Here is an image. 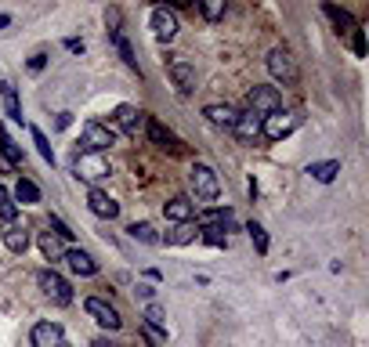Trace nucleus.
Returning a JSON list of instances; mask_svg holds the SVG:
<instances>
[{
	"label": "nucleus",
	"mask_w": 369,
	"mask_h": 347,
	"mask_svg": "<svg viewBox=\"0 0 369 347\" xmlns=\"http://www.w3.org/2000/svg\"><path fill=\"white\" fill-rule=\"evenodd\" d=\"M163 213H167V220H174V225H184V220L196 217V203H192L189 196H174V199L163 206Z\"/></svg>",
	"instance_id": "15"
},
{
	"label": "nucleus",
	"mask_w": 369,
	"mask_h": 347,
	"mask_svg": "<svg viewBox=\"0 0 369 347\" xmlns=\"http://www.w3.org/2000/svg\"><path fill=\"white\" fill-rule=\"evenodd\" d=\"M148 25H152V37H156L160 44H170L177 37V15L170 8H152Z\"/></svg>",
	"instance_id": "9"
},
{
	"label": "nucleus",
	"mask_w": 369,
	"mask_h": 347,
	"mask_svg": "<svg viewBox=\"0 0 369 347\" xmlns=\"http://www.w3.org/2000/svg\"><path fill=\"white\" fill-rule=\"evenodd\" d=\"M4 25H11V15H0V29H4Z\"/></svg>",
	"instance_id": "42"
},
{
	"label": "nucleus",
	"mask_w": 369,
	"mask_h": 347,
	"mask_svg": "<svg viewBox=\"0 0 369 347\" xmlns=\"http://www.w3.org/2000/svg\"><path fill=\"white\" fill-rule=\"evenodd\" d=\"M239 138H257L261 134V116H254V112H239V119H235V127H232Z\"/></svg>",
	"instance_id": "22"
},
{
	"label": "nucleus",
	"mask_w": 369,
	"mask_h": 347,
	"mask_svg": "<svg viewBox=\"0 0 369 347\" xmlns=\"http://www.w3.org/2000/svg\"><path fill=\"white\" fill-rule=\"evenodd\" d=\"M37 286L44 290L47 300H54V304H62V307L73 304V286H69V282L62 278L58 271H51V268H44V271L37 275Z\"/></svg>",
	"instance_id": "4"
},
{
	"label": "nucleus",
	"mask_w": 369,
	"mask_h": 347,
	"mask_svg": "<svg viewBox=\"0 0 369 347\" xmlns=\"http://www.w3.org/2000/svg\"><path fill=\"white\" fill-rule=\"evenodd\" d=\"M15 203H22V206H37V203H40V188H37V181L18 177V184H15Z\"/></svg>",
	"instance_id": "21"
},
{
	"label": "nucleus",
	"mask_w": 369,
	"mask_h": 347,
	"mask_svg": "<svg viewBox=\"0 0 369 347\" xmlns=\"http://www.w3.org/2000/svg\"><path fill=\"white\" fill-rule=\"evenodd\" d=\"M152 293H156V286H138V297H145V300H152Z\"/></svg>",
	"instance_id": "41"
},
{
	"label": "nucleus",
	"mask_w": 369,
	"mask_h": 347,
	"mask_svg": "<svg viewBox=\"0 0 369 347\" xmlns=\"http://www.w3.org/2000/svg\"><path fill=\"white\" fill-rule=\"evenodd\" d=\"M127 235H131V239H138V242H145V246H160V242H163V235H160L156 228H152V225H145V220H141V225H131V228H127Z\"/></svg>",
	"instance_id": "27"
},
{
	"label": "nucleus",
	"mask_w": 369,
	"mask_h": 347,
	"mask_svg": "<svg viewBox=\"0 0 369 347\" xmlns=\"http://www.w3.org/2000/svg\"><path fill=\"white\" fill-rule=\"evenodd\" d=\"M112 141H116V131L112 127H105V123H98V119L83 123V131H80V152L102 155L105 148H112Z\"/></svg>",
	"instance_id": "1"
},
{
	"label": "nucleus",
	"mask_w": 369,
	"mask_h": 347,
	"mask_svg": "<svg viewBox=\"0 0 369 347\" xmlns=\"http://www.w3.org/2000/svg\"><path fill=\"white\" fill-rule=\"evenodd\" d=\"M83 311L90 314V319H95L102 329H109V333H116L119 326H123V319H119V311L109 304V300H102V297H87L83 300Z\"/></svg>",
	"instance_id": "7"
},
{
	"label": "nucleus",
	"mask_w": 369,
	"mask_h": 347,
	"mask_svg": "<svg viewBox=\"0 0 369 347\" xmlns=\"http://www.w3.org/2000/svg\"><path fill=\"white\" fill-rule=\"evenodd\" d=\"M44 66H47V54H33V58H29V73H44Z\"/></svg>",
	"instance_id": "37"
},
{
	"label": "nucleus",
	"mask_w": 369,
	"mask_h": 347,
	"mask_svg": "<svg viewBox=\"0 0 369 347\" xmlns=\"http://www.w3.org/2000/svg\"><path fill=\"white\" fill-rule=\"evenodd\" d=\"M29 340H33V347H73L66 329H62L58 322H37L33 333H29Z\"/></svg>",
	"instance_id": "10"
},
{
	"label": "nucleus",
	"mask_w": 369,
	"mask_h": 347,
	"mask_svg": "<svg viewBox=\"0 0 369 347\" xmlns=\"http://www.w3.org/2000/svg\"><path fill=\"white\" fill-rule=\"evenodd\" d=\"M69 123H73V112H58V127H62V131H66Z\"/></svg>",
	"instance_id": "40"
},
{
	"label": "nucleus",
	"mask_w": 369,
	"mask_h": 347,
	"mask_svg": "<svg viewBox=\"0 0 369 347\" xmlns=\"http://www.w3.org/2000/svg\"><path fill=\"white\" fill-rule=\"evenodd\" d=\"M109 37H112L116 51L123 54V61H127V66H131V69L141 76V69H138V58H134V47H131V40H127V37H123V29H119V33H109Z\"/></svg>",
	"instance_id": "28"
},
{
	"label": "nucleus",
	"mask_w": 369,
	"mask_h": 347,
	"mask_svg": "<svg viewBox=\"0 0 369 347\" xmlns=\"http://www.w3.org/2000/svg\"><path fill=\"white\" fill-rule=\"evenodd\" d=\"M192 239H199V225H192V220L174 225V232H167V242H170V246H189Z\"/></svg>",
	"instance_id": "23"
},
{
	"label": "nucleus",
	"mask_w": 369,
	"mask_h": 347,
	"mask_svg": "<svg viewBox=\"0 0 369 347\" xmlns=\"http://www.w3.org/2000/svg\"><path fill=\"white\" fill-rule=\"evenodd\" d=\"M47 225H51V235H54L58 242H62V239H66V242H69V239L76 235V232H73V228H69V225H66V220H62L58 213H51V220H47Z\"/></svg>",
	"instance_id": "33"
},
{
	"label": "nucleus",
	"mask_w": 369,
	"mask_h": 347,
	"mask_svg": "<svg viewBox=\"0 0 369 347\" xmlns=\"http://www.w3.org/2000/svg\"><path fill=\"white\" fill-rule=\"evenodd\" d=\"M189 181H192L196 199H203V203H213V199L221 196V177H218V170L206 167V163H196L192 174H189Z\"/></svg>",
	"instance_id": "2"
},
{
	"label": "nucleus",
	"mask_w": 369,
	"mask_h": 347,
	"mask_svg": "<svg viewBox=\"0 0 369 347\" xmlns=\"http://www.w3.org/2000/svg\"><path fill=\"white\" fill-rule=\"evenodd\" d=\"M87 210L95 213V217H102V220L119 217V203L109 192H102V188H90V192H87Z\"/></svg>",
	"instance_id": "12"
},
{
	"label": "nucleus",
	"mask_w": 369,
	"mask_h": 347,
	"mask_svg": "<svg viewBox=\"0 0 369 347\" xmlns=\"http://www.w3.org/2000/svg\"><path fill=\"white\" fill-rule=\"evenodd\" d=\"M203 116H206V123H213V127H228V131L235 127V119H239V112L232 105H206Z\"/></svg>",
	"instance_id": "16"
},
{
	"label": "nucleus",
	"mask_w": 369,
	"mask_h": 347,
	"mask_svg": "<svg viewBox=\"0 0 369 347\" xmlns=\"http://www.w3.org/2000/svg\"><path fill=\"white\" fill-rule=\"evenodd\" d=\"M29 134H33V145H37V152H40V160L54 167V148H51V141H47V134H44L40 127H29Z\"/></svg>",
	"instance_id": "29"
},
{
	"label": "nucleus",
	"mask_w": 369,
	"mask_h": 347,
	"mask_svg": "<svg viewBox=\"0 0 369 347\" xmlns=\"http://www.w3.org/2000/svg\"><path fill=\"white\" fill-rule=\"evenodd\" d=\"M0 98H4V109H8V116H11L15 123H22V119H25V116H22V102H18V87H15L11 80L0 83Z\"/></svg>",
	"instance_id": "17"
},
{
	"label": "nucleus",
	"mask_w": 369,
	"mask_h": 347,
	"mask_svg": "<svg viewBox=\"0 0 369 347\" xmlns=\"http://www.w3.org/2000/svg\"><path fill=\"white\" fill-rule=\"evenodd\" d=\"M297 116L293 112H286V109H279V112H271V116H264L261 119V134L268 138V141H283V138H290L293 131H297Z\"/></svg>",
	"instance_id": "5"
},
{
	"label": "nucleus",
	"mask_w": 369,
	"mask_h": 347,
	"mask_svg": "<svg viewBox=\"0 0 369 347\" xmlns=\"http://www.w3.org/2000/svg\"><path fill=\"white\" fill-rule=\"evenodd\" d=\"M268 73L279 80L283 87H297V80H300V73H297V66H293L290 51H283V47L268 51Z\"/></svg>",
	"instance_id": "6"
},
{
	"label": "nucleus",
	"mask_w": 369,
	"mask_h": 347,
	"mask_svg": "<svg viewBox=\"0 0 369 347\" xmlns=\"http://www.w3.org/2000/svg\"><path fill=\"white\" fill-rule=\"evenodd\" d=\"M351 47H355L358 58L365 54V33H362V29H351Z\"/></svg>",
	"instance_id": "36"
},
{
	"label": "nucleus",
	"mask_w": 369,
	"mask_h": 347,
	"mask_svg": "<svg viewBox=\"0 0 369 347\" xmlns=\"http://www.w3.org/2000/svg\"><path fill=\"white\" fill-rule=\"evenodd\" d=\"M90 347H123V343H116V340H109V336H98V340H90Z\"/></svg>",
	"instance_id": "39"
},
{
	"label": "nucleus",
	"mask_w": 369,
	"mask_h": 347,
	"mask_svg": "<svg viewBox=\"0 0 369 347\" xmlns=\"http://www.w3.org/2000/svg\"><path fill=\"white\" fill-rule=\"evenodd\" d=\"M145 134H148V141H152V145H160V148H170V152H177V148H181L177 134H174L170 127H163V123H160L156 116H148V119H145Z\"/></svg>",
	"instance_id": "13"
},
{
	"label": "nucleus",
	"mask_w": 369,
	"mask_h": 347,
	"mask_svg": "<svg viewBox=\"0 0 369 347\" xmlns=\"http://www.w3.org/2000/svg\"><path fill=\"white\" fill-rule=\"evenodd\" d=\"M228 228L232 225H203L199 228V239L210 242V246H218V249H225L228 246Z\"/></svg>",
	"instance_id": "26"
},
{
	"label": "nucleus",
	"mask_w": 369,
	"mask_h": 347,
	"mask_svg": "<svg viewBox=\"0 0 369 347\" xmlns=\"http://www.w3.org/2000/svg\"><path fill=\"white\" fill-rule=\"evenodd\" d=\"M138 119H141V112H138L134 105H119V109L112 112V123H116L119 131H127V134L138 131Z\"/></svg>",
	"instance_id": "24"
},
{
	"label": "nucleus",
	"mask_w": 369,
	"mask_h": 347,
	"mask_svg": "<svg viewBox=\"0 0 369 347\" xmlns=\"http://www.w3.org/2000/svg\"><path fill=\"white\" fill-rule=\"evenodd\" d=\"M40 249H44V257H47V261H62V254H66V249H62V242H58L51 232L40 235Z\"/></svg>",
	"instance_id": "30"
},
{
	"label": "nucleus",
	"mask_w": 369,
	"mask_h": 347,
	"mask_svg": "<svg viewBox=\"0 0 369 347\" xmlns=\"http://www.w3.org/2000/svg\"><path fill=\"white\" fill-rule=\"evenodd\" d=\"M322 15L336 25V33H351V29H358V25H355V18H351L344 8H336V4H322Z\"/></svg>",
	"instance_id": "20"
},
{
	"label": "nucleus",
	"mask_w": 369,
	"mask_h": 347,
	"mask_svg": "<svg viewBox=\"0 0 369 347\" xmlns=\"http://www.w3.org/2000/svg\"><path fill=\"white\" fill-rule=\"evenodd\" d=\"M246 105H250V112L254 116H271V112H279L283 109V94H279V87H268V83H257L250 94H246Z\"/></svg>",
	"instance_id": "3"
},
{
	"label": "nucleus",
	"mask_w": 369,
	"mask_h": 347,
	"mask_svg": "<svg viewBox=\"0 0 369 347\" xmlns=\"http://www.w3.org/2000/svg\"><path fill=\"white\" fill-rule=\"evenodd\" d=\"M0 160L11 163V167H22V160H25L22 145H15V141H11V134H8L4 127H0Z\"/></svg>",
	"instance_id": "19"
},
{
	"label": "nucleus",
	"mask_w": 369,
	"mask_h": 347,
	"mask_svg": "<svg viewBox=\"0 0 369 347\" xmlns=\"http://www.w3.org/2000/svg\"><path fill=\"white\" fill-rule=\"evenodd\" d=\"M308 174H312L319 184H329L336 174H341V160H322V163H312V167H308Z\"/></svg>",
	"instance_id": "25"
},
{
	"label": "nucleus",
	"mask_w": 369,
	"mask_h": 347,
	"mask_svg": "<svg viewBox=\"0 0 369 347\" xmlns=\"http://www.w3.org/2000/svg\"><path fill=\"white\" fill-rule=\"evenodd\" d=\"M145 322L156 329L160 336H167V319H163V311H160L156 304H148V307H145Z\"/></svg>",
	"instance_id": "32"
},
{
	"label": "nucleus",
	"mask_w": 369,
	"mask_h": 347,
	"mask_svg": "<svg viewBox=\"0 0 369 347\" xmlns=\"http://www.w3.org/2000/svg\"><path fill=\"white\" fill-rule=\"evenodd\" d=\"M4 246L11 249V254H25L29 249V228L25 225H8L4 228Z\"/></svg>",
	"instance_id": "18"
},
{
	"label": "nucleus",
	"mask_w": 369,
	"mask_h": 347,
	"mask_svg": "<svg viewBox=\"0 0 369 347\" xmlns=\"http://www.w3.org/2000/svg\"><path fill=\"white\" fill-rule=\"evenodd\" d=\"M0 220L15 225V199L8 196V188H4V184H0Z\"/></svg>",
	"instance_id": "34"
},
{
	"label": "nucleus",
	"mask_w": 369,
	"mask_h": 347,
	"mask_svg": "<svg viewBox=\"0 0 369 347\" xmlns=\"http://www.w3.org/2000/svg\"><path fill=\"white\" fill-rule=\"evenodd\" d=\"M246 232H250V242H254V249H257V254L264 257V254H268V232L257 225V220H250V225H246Z\"/></svg>",
	"instance_id": "31"
},
{
	"label": "nucleus",
	"mask_w": 369,
	"mask_h": 347,
	"mask_svg": "<svg viewBox=\"0 0 369 347\" xmlns=\"http://www.w3.org/2000/svg\"><path fill=\"white\" fill-rule=\"evenodd\" d=\"M73 170H76V177L87 181V184H98L102 177H109V163L102 160V155H90V152H80V155H76Z\"/></svg>",
	"instance_id": "8"
},
{
	"label": "nucleus",
	"mask_w": 369,
	"mask_h": 347,
	"mask_svg": "<svg viewBox=\"0 0 369 347\" xmlns=\"http://www.w3.org/2000/svg\"><path fill=\"white\" fill-rule=\"evenodd\" d=\"M62 261H66L76 275H83V278H87V275H98V261L90 257L87 249H76V246H73V249H66V254H62Z\"/></svg>",
	"instance_id": "14"
},
{
	"label": "nucleus",
	"mask_w": 369,
	"mask_h": 347,
	"mask_svg": "<svg viewBox=\"0 0 369 347\" xmlns=\"http://www.w3.org/2000/svg\"><path fill=\"white\" fill-rule=\"evenodd\" d=\"M167 76L174 80L177 94H192V90H196V66H192V61L170 58V61H167Z\"/></svg>",
	"instance_id": "11"
},
{
	"label": "nucleus",
	"mask_w": 369,
	"mask_h": 347,
	"mask_svg": "<svg viewBox=\"0 0 369 347\" xmlns=\"http://www.w3.org/2000/svg\"><path fill=\"white\" fill-rule=\"evenodd\" d=\"M199 11L210 18V22H218L225 15V0H206V4H199Z\"/></svg>",
	"instance_id": "35"
},
{
	"label": "nucleus",
	"mask_w": 369,
	"mask_h": 347,
	"mask_svg": "<svg viewBox=\"0 0 369 347\" xmlns=\"http://www.w3.org/2000/svg\"><path fill=\"white\" fill-rule=\"evenodd\" d=\"M66 51H73V54H83V40L69 37V40H66Z\"/></svg>",
	"instance_id": "38"
}]
</instances>
